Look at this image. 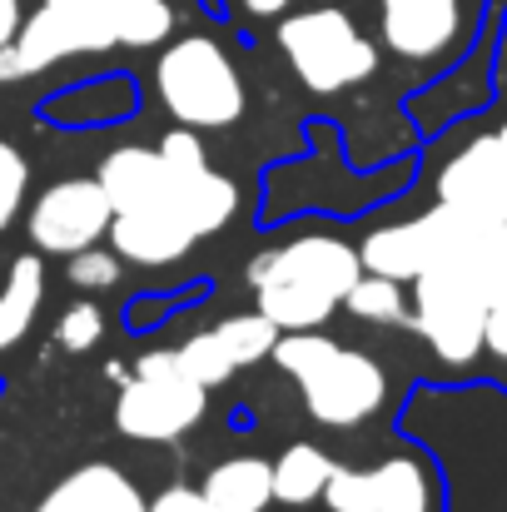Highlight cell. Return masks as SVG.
Wrapping results in <instances>:
<instances>
[{"label":"cell","mask_w":507,"mask_h":512,"mask_svg":"<svg viewBox=\"0 0 507 512\" xmlns=\"http://www.w3.org/2000/svg\"><path fill=\"white\" fill-rule=\"evenodd\" d=\"M174 35L169 0H40L35 15H20L15 40L0 50V85L40 75L70 55L100 50H150Z\"/></svg>","instance_id":"cell-1"},{"label":"cell","mask_w":507,"mask_h":512,"mask_svg":"<svg viewBox=\"0 0 507 512\" xmlns=\"http://www.w3.org/2000/svg\"><path fill=\"white\" fill-rule=\"evenodd\" d=\"M363 274L358 249L338 234H294L264 254L249 259V289L259 314L289 334V329H324L343 309V294Z\"/></svg>","instance_id":"cell-2"},{"label":"cell","mask_w":507,"mask_h":512,"mask_svg":"<svg viewBox=\"0 0 507 512\" xmlns=\"http://www.w3.org/2000/svg\"><path fill=\"white\" fill-rule=\"evenodd\" d=\"M269 358L299 383L304 413L319 428H363L368 418L383 413L388 403V368L363 353V348H343L338 339L319 334V329H289L279 334Z\"/></svg>","instance_id":"cell-3"},{"label":"cell","mask_w":507,"mask_h":512,"mask_svg":"<svg viewBox=\"0 0 507 512\" xmlns=\"http://www.w3.org/2000/svg\"><path fill=\"white\" fill-rule=\"evenodd\" d=\"M155 95L184 130H229L244 120V80L214 35H184L155 60Z\"/></svg>","instance_id":"cell-4"},{"label":"cell","mask_w":507,"mask_h":512,"mask_svg":"<svg viewBox=\"0 0 507 512\" xmlns=\"http://www.w3.org/2000/svg\"><path fill=\"white\" fill-rule=\"evenodd\" d=\"M274 35H279V50H284L289 70L314 95H343V90L373 80V70H378V45L338 5L294 10V15L279 20Z\"/></svg>","instance_id":"cell-5"},{"label":"cell","mask_w":507,"mask_h":512,"mask_svg":"<svg viewBox=\"0 0 507 512\" xmlns=\"http://www.w3.org/2000/svg\"><path fill=\"white\" fill-rule=\"evenodd\" d=\"M209 413V388L189 378L174 348H150L120 383L115 428L135 443H174Z\"/></svg>","instance_id":"cell-6"},{"label":"cell","mask_w":507,"mask_h":512,"mask_svg":"<svg viewBox=\"0 0 507 512\" xmlns=\"http://www.w3.org/2000/svg\"><path fill=\"white\" fill-rule=\"evenodd\" d=\"M488 299L453 269V264H433L413 279V299H408V324L418 329V339L433 348L438 363L448 368H473L483 358V329H488Z\"/></svg>","instance_id":"cell-7"},{"label":"cell","mask_w":507,"mask_h":512,"mask_svg":"<svg viewBox=\"0 0 507 512\" xmlns=\"http://www.w3.org/2000/svg\"><path fill=\"white\" fill-rule=\"evenodd\" d=\"M473 224H483V219H468V214H458L448 204H433V209H423V214H413L403 224H378L358 244V264L368 274H388L398 284H413L423 269L443 264L463 244V234Z\"/></svg>","instance_id":"cell-8"},{"label":"cell","mask_w":507,"mask_h":512,"mask_svg":"<svg viewBox=\"0 0 507 512\" xmlns=\"http://www.w3.org/2000/svg\"><path fill=\"white\" fill-rule=\"evenodd\" d=\"M329 512H438V473L418 453H393L373 468H338L324 483Z\"/></svg>","instance_id":"cell-9"},{"label":"cell","mask_w":507,"mask_h":512,"mask_svg":"<svg viewBox=\"0 0 507 512\" xmlns=\"http://www.w3.org/2000/svg\"><path fill=\"white\" fill-rule=\"evenodd\" d=\"M105 229H110V199L100 179H55L25 209V234L35 254H50V259H70L75 249L100 244Z\"/></svg>","instance_id":"cell-10"},{"label":"cell","mask_w":507,"mask_h":512,"mask_svg":"<svg viewBox=\"0 0 507 512\" xmlns=\"http://www.w3.org/2000/svg\"><path fill=\"white\" fill-rule=\"evenodd\" d=\"M274 339H279V329L254 309V314H234V319H219V324H209V329L189 334L174 353H179V363L189 368V378H194V383L219 388V383H229L239 368H249V363L269 358Z\"/></svg>","instance_id":"cell-11"},{"label":"cell","mask_w":507,"mask_h":512,"mask_svg":"<svg viewBox=\"0 0 507 512\" xmlns=\"http://www.w3.org/2000/svg\"><path fill=\"white\" fill-rule=\"evenodd\" d=\"M378 30L398 60L433 65L458 50L468 10L463 0H378Z\"/></svg>","instance_id":"cell-12"},{"label":"cell","mask_w":507,"mask_h":512,"mask_svg":"<svg viewBox=\"0 0 507 512\" xmlns=\"http://www.w3.org/2000/svg\"><path fill=\"white\" fill-rule=\"evenodd\" d=\"M100 189L110 199V214H125V209H174L184 219V199H179V179L165 165L160 150L150 145H120L100 160ZM189 224V219H184ZM199 239V234H194Z\"/></svg>","instance_id":"cell-13"},{"label":"cell","mask_w":507,"mask_h":512,"mask_svg":"<svg viewBox=\"0 0 507 512\" xmlns=\"http://www.w3.org/2000/svg\"><path fill=\"white\" fill-rule=\"evenodd\" d=\"M438 204L468 214V219H507V179L493 135L468 140L458 155H448V165L438 170Z\"/></svg>","instance_id":"cell-14"},{"label":"cell","mask_w":507,"mask_h":512,"mask_svg":"<svg viewBox=\"0 0 507 512\" xmlns=\"http://www.w3.org/2000/svg\"><path fill=\"white\" fill-rule=\"evenodd\" d=\"M105 239L135 269H169V264H179L199 244L194 229L174 209H125V214H110Z\"/></svg>","instance_id":"cell-15"},{"label":"cell","mask_w":507,"mask_h":512,"mask_svg":"<svg viewBox=\"0 0 507 512\" xmlns=\"http://www.w3.org/2000/svg\"><path fill=\"white\" fill-rule=\"evenodd\" d=\"M35 512H150V498L140 493V483L115 468V463H80L75 473H65Z\"/></svg>","instance_id":"cell-16"},{"label":"cell","mask_w":507,"mask_h":512,"mask_svg":"<svg viewBox=\"0 0 507 512\" xmlns=\"http://www.w3.org/2000/svg\"><path fill=\"white\" fill-rule=\"evenodd\" d=\"M199 493L209 498L214 512H269L274 508V468H269V458L239 453V458L214 463L204 473Z\"/></svg>","instance_id":"cell-17"},{"label":"cell","mask_w":507,"mask_h":512,"mask_svg":"<svg viewBox=\"0 0 507 512\" xmlns=\"http://www.w3.org/2000/svg\"><path fill=\"white\" fill-rule=\"evenodd\" d=\"M443 264H453L488 304H507V219L473 224Z\"/></svg>","instance_id":"cell-18"},{"label":"cell","mask_w":507,"mask_h":512,"mask_svg":"<svg viewBox=\"0 0 507 512\" xmlns=\"http://www.w3.org/2000/svg\"><path fill=\"white\" fill-rule=\"evenodd\" d=\"M40 304H45V264H40V254L10 259V274H5V289H0V353L30 334Z\"/></svg>","instance_id":"cell-19"},{"label":"cell","mask_w":507,"mask_h":512,"mask_svg":"<svg viewBox=\"0 0 507 512\" xmlns=\"http://www.w3.org/2000/svg\"><path fill=\"white\" fill-rule=\"evenodd\" d=\"M269 468H274V503H284V508H314L324 498V483L334 473V458L319 443H289Z\"/></svg>","instance_id":"cell-20"},{"label":"cell","mask_w":507,"mask_h":512,"mask_svg":"<svg viewBox=\"0 0 507 512\" xmlns=\"http://www.w3.org/2000/svg\"><path fill=\"white\" fill-rule=\"evenodd\" d=\"M343 309L358 319V324H378V329H398V324H408V294H403V284L398 279H388V274H358L353 279V289L343 294Z\"/></svg>","instance_id":"cell-21"},{"label":"cell","mask_w":507,"mask_h":512,"mask_svg":"<svg viewBox=\"0 0 507 512\" xmlns=\"http://www.w3.org/2000/svg\"><path fill=\"white\" fill-rule=\"evenodd\" d=\"M65 279H70V289H80V294H105V289H115V284L125 279V259H120L115 249L90 244V249H75V254L65 259Z\"/></svg>","instance_id":"cell-22"},{"label":"cell","mask_w":507,"mask_h":512,"mask_svg":"<svg viewBox=\"0 0 507 512\" xmlns=\"http://www.w3.org/2000/svg\"><path fill=\"white\" fill-rule=\"evenodd\" d=\"M25 194H30V165L10 140H0V229L15 224V214L25 209Z\"/></svg>","instance_id":"cell-23"},{"label":"cell","mask_w":507,"mask_h":512,"mask_svg":"<svg viewBox=\"0 0 507 512\" xmlns=\"http://www.w3.org/2000/svg\"><path fill=\"white\" fill-rule=\"evenodd\" d=\"M100 339H105V314L95 304H70L55 324V343L65 353H90Z\"/></svg>","instance_id":"cell-24"},{"label":"cell","mask_w":507,"mask_h":512,"mask_svg":"<svg viewBox=\"0 0 507 512\" xmlns=\"http://www.w3.org/2000/svg\"><path fill=\"white\" fill-rule=\"evenodd\" d=\"M150 512H214V508H209V498L194 483H169V488H160L150 498Z\"/></svg>","instance_id":"cell-25"},{"label":"cell","mask_w":507,"mask_h":512,"mask_svg":"<svg viewBox=\"0 0 507 512\" xmlns=\"http://www.w3.org/2000/svg\"><path fill=\"white\" fill-rule=\"evenodd\" d=\"M483 353L498 363V373L507 378V304L488 309V329H483Z\"/></svg>","instance_id":"cell-26"},{"label":"cell","mask_w":507,"mask_h":512,"mask_svg":"<svg viewBox=\"0 0 507 512\" xmlns=\"http://www.w3.org/2000/svg\"><path fill=\"white\" fill-rule=\"evenodd\" d=\"M15 30H20V0H0V50L15 40Z\"/></svg>","instance_id":"cell-27"},{"label":"cell","mask_w":507,"mask_h":512,"mask_svg":"<svg viewBox=\"0 0 507 512\" xmlns=\"http://www.w3.org/2000/svg\"><path fill=\"white\" fill-rule=\"evenodd\" d=\"M294 0H244V10L249 15H259V20H274V15H284Z\"/></svg>","instance_id":"cell-28"},{"label":"cell","mask_w":507,"mask_h":512,"mask_svg":"<svg viewBox=\"0 0 507 512\" xmlns=\"http://www.w3.org/2000/svg\"><path fill=\"white\" fill-rule=\"evenodd\" d=\"M493 145H498V160H503V179H507V120L493 130Z\"/></svg>","instance_id":"cell-29"}]
</instances>
